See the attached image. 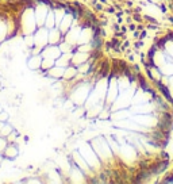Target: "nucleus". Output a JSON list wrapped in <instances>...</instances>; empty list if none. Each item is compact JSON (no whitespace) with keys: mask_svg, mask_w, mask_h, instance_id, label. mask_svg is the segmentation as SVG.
<instances>
[{"mask_svg":"<svg viewBox=\"0 0 173 184\" xmlns=\"http://www.w3.org/2000/svg\"><path fill=\"white\" fill-rule=\"evenodd\" d=\"M147 77L173 106V31L156 38L145 60Z\"/></svg>","mask_w":173,"mask_h":184,"instance_id":"1","label":"nucleus"},{"mask_svg":"<svg viewBox=\"0 0 173 184\" xmlns=\"http://www.w3.org/2000/svg\"><path fill=\"white\" fill-rule=\"evenodd\" d=\"M172 4H173V1H172Z\"/></svg>","mask_w":173,"mask_h":184,"instance_id":"2","label":"nucleus"}]
</instances>
